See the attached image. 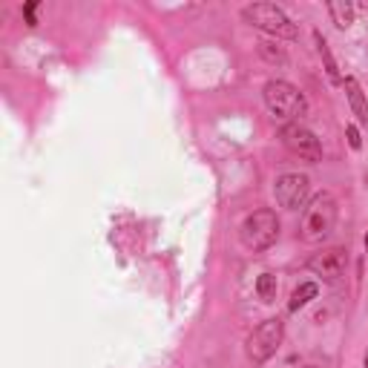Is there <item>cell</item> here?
<instances>
[{"mask_svg":"<svg viewBox=\"0 0 368 368\" xmlns=\"http://www.w3.org/2000/svg\"><path fill=\"white\" fill-rule=\"evenodd\" d=\"M265 104L268 109L277 115V119H285V121H297L308 112V101L305 95L288 81H268L265 84Z\"/></svg>","mask_w":368,"mask_h":368,"instance_id":"277c9868","label":"cell"},{"mask_svg":"<svg viewBox=\"0 0 368 368\" xmlns=\"http://www.w3.org/2000/svg\"><path fill=\"white\" fill-rule=\"evenodd\" d=\"M239 239L247 250H268L279 239V216L274 210H254L247 213L245 222L239 225Z\"/></svg>","mask_w":368,"mask_h":368,"instance_id":"3957f363","label":"cell"},{"mask_svg":"<svg viewBox=\"0 0 368 368\" xmlns=\"http://www.w3.org/2000/svg\"><path fill=\"white\" fill-rule=\"evenodd\" d=\"M302 368H322V365H302Z\"/></svg>","mask_w":368,"mask_h":368,"instance_id":"e0dca14e","label":"cell"},{"mask_svg":"<svg viewBox=\"0 0 368 368\" xmlns=\"http://www.w3.org/2000/svg\"><path fill=\"white\" fill-rule=\"evenodd\" d=\"M337 199L331 193H317V196L305 204L302 210V222H299V239L305 245H319L334 234L337 225Z\"/></svg>","mask_w":368,"mask_h":368,"instance_id":"6da1fadb","label":"cell"},{"mask_svg":"<svg viewBox=\"0 0 368 368\" xmlns=\"http://www.w3.org/2000/svg\"><path fill=\"white\" fill-rule=\"evenodd\" d=\"M308 193H311V179L302 176V173H285L274 184V196L277 204L285 210H305L308 204Z\"/></svg>","mask_w":368,"mask_h":368,"instance_id":"ba28073f","label":"cell"},{"mask_svg":"<svg viewBox=\"0 0 368 368\" xmlns=\"http://www.w3.org/2000/svg\"><path fill=\"white\" fill-rule=\"evenodd\" d=\"M328 15H331V21L340 29H348L354 24V6L348 3V0H331V3H328Z\"/></svg>","mask_w":368,"mask_h":368,"instance_id":"7c38bea8","label":"cell"},{"mask_svg":"<svg viewBox=\"0 0 368 368\" xmlns=\"http://www.w3.org/2000/svg\"><path fill=\"white\" fill-rule=\"evenodd\" d=\"M365 368H368V357H365Z\"/></svg>","mask_w":368,"mask_h":368,"instance_id":"d6986e66","label":"cell"},{"mask_svg":"<svg viewBox=\"0 0 368 368\" xmlns=\"http://www.w3.org/2000/svg\"><path fill=\"white\" fill-rule=\"evenodd\" d=\"M314 44H317V55L322 58V67H325V75H328V81H331V84H342L340 72H337V61H334V55H331V49H328L325 37H322L319 32H314Z\"/></svg>","mask_w":368,"mask_h":368,"instance_id":"30bf717a","label":"cell"},{"mask_svg":"<svg viewBox=\"0 0 368 368\" xmlns=\"http://www.w3.org/2000/svg\"><path fill=\"white\" fill-rule=\"evenodd\" d=\"M277 290H279V282H277L274 274H262L256 279V294H259L262 302H274L277 299Z\"/></svg>","mask_w":368,"mask_h":368,"instance_id":"4fadbf2b","label":"cell"},{"mask_svg":"<svg viewBox=\"0 0 368 368\" xmlns=\"http://www.w3.org/2000/svg\"><path fill=\"white\" fill-rule=\"evenodd\" d=\"M365 250H368V236H365Z\"/></svg>","mask_w":368,"mask_h":368,"instance_id":"ac0fdd59","label":"cell"},{"mask_svg":"<svg viewBox=\"0 0 368 368\" xmlns=\"http://www.w3.org/2000/svg\"><path fill=\"white\" fill-rule=\"evenodd\" d=\"M24 15H26V24L29 26H37V21H35V3H26L24 6Z\"/></svg>","mask_w":368,"mask_h":368,"instance_id":"2e32d148","label":"cell"},{"mask_svg":"<svg viewBox=\"0 0 368 368\" xmlns=\"http://www.w3.org/2000/svg\"><path fill=\"white\" fill-rule=\"evenodd\" d=\"M259 55L265 58V61H270V64H285V61H288L285 52H282L277 44H270V41H262V44H259Z\"/></svg>","mask_w":368,"mask_h":368,"instance_id":"5bb4252c","label":"cell"},{"mask_svg":"<svg viewBox=\"0 0 368 368\" xmlns=\"http://www.w3.org/2000/svg\"><path fill=\"white\" fill-rule=\"evenodd\" d=\"M345 135H348V144H351V150H360L362 147V139H360V130L354 124L345 127Z\"/></svg>","mask_w":368,"mask_h":368,"instance_id":"9a60e30c","label":"cell"},{"mask_svg":"<svg viewBox=\"0 0 368 368\" xmlns=\"http://www.w3.org/2000/svg\"><path fill=\"white\" fill-rule=\"evenodd\" d=\"M282 337H285V322L279 317H270V319L259 322L254 331H250L247 342H245L247 345V357L254 362H268L279 351Z\"/></svg>","mask_w":368,"mask_h":368,"instance_id":"5b68a950","label":"cell"},{"mask_svg":"<svg viewBox=\"0 0 368 368\" xmlns=\"http://www.w3.org/2000/svg\"><path fill=\"white\" fill-rule=\"evenodd\" d=\"M317 294H319V285H317V282H302L299 288H294V294H290V299H288V311H290V314L299 311L302 305H308L311 299H317Z\"/></svg>","mask_w":368,"mask_h":368,"instance_id":"8fae6325","label":"cell"},{"mask_svg":"<svg viewBox=\"0 0 368 368\" xmlns=\"http://www.w3.org/2000/svg\"><path fill=\"white\" fill-rule=\"evenodd\" d=\"M342 87H345L348 104H351V112L357 115V121H360V124H368V98H365V92H362L360 81H357V78H345Z\"/></svg>","mask_w":368,"mask_h":368,"instance_id":"9c48e42d","label":"cell"},{"mask_svg":"<svg viewBox=\"0 0 368 368\" xmlns=\"http://www.w3.org/2000/svg\"><path fill=\"white\" fill-rule=\"evenodd\" d=\"M242 21L265 35H274V37H288V41L299 37V26L290 21L285 9L277 3H247L242 9Z\"/></svg>","mask_w":368,"mask_h":368,"instance_id":"7a4b0ae2","label":"cell"},{"mask_svg":"<svg viewBox=\"0 0 368 368\" xmlns=\"http://www.w3.org/2000/svg\"><path fill=\"white\" fill-rule=\"evenodd\" d=\"M279 139H282V144H285L290 152H294L297 159H302V161H308V164L322 161V141H319L308 127H302L299 121L285 124L282 132H279Z\"/></svg>","mask_w":368,"mask_h":368,"instance_id":"8992f818","label":"cell"},{"mask_svg":"<svg viewBox=\"0 0 368 368\" xmlns=\"http://www.w3.org/2000/svg\"><path fill=\"white\" fill-rule=\"evenodd\" d=\"M308 270L317 274L322 282L328 285H337L345 279V270H348V250L345 247H322L319 254H314L308 259Z\"/></svg>","mask_w":368,"mask_h":368,"instance_id":"52a82bcc","label":"cell"}]
</instances>
